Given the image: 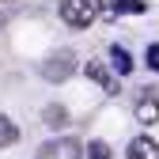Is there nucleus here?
Listing matches in <instances>:
<instances>
[{
  "mask_svg": "<svg viewBox=\"0 0 159 159\" xmlns=\"http://www.w3.org/2000/svg\"><path fill=\"white\" fill-rule=\"evenodd\" d=\"M72 72H76V57H72V49H53L46 61H42V76L49 80V84H65Z\"/></svg>",
  "mask_w": 159,
  "mask_h": 159,
  "instance_id": "nucleus-1",
  "label": "nucleus"
},
{
  "mask_svg": "<svg viewBox=\"0 0 159 159\" xmlns=\"http://www.w3.org/2000/svg\"><path fill=\"white\" fill-rule=\"evenodd\" d=\"M61 19L72 30H87L95 23V0H61Z\"/></svg>",
  "mask_w": 159,
  "mask_h": 159,
  "instance_id": "nucleus-2",
  "label": "nucleus"
},
{
  "mask_svg": "<svg viewBox=\"0 0 159 159\" xmlns=\"http://www.w3.org/2000/svg\"><path fill=\"white\" fill-rule=\"evenodd\" d=\"M80 155H84V148H80L72 136H57V140L38 148V159H80Z\"/></svg>",
  "mask_w": 159,
  "mask_h": 159,
  "instance_id": "nucleus-3",
  "label": "nucleus"
},
{
  "mask_svg": "<svg viewBox=\"0 0 159 159\" xmlns=\"http://www.w3.org/2000/svg\"><path fill=\"white\" fill-rule=\"evenodd\" d=\"M136 121L140 125H155L159 121V98L155 95H144L140 102H136Z\"/></svg>",
  "mask_w": 159,
  "mask_h": 159,
  "instance_id": "nucleus-4",
  "label": "nucleus"
},
{
  "mask_svg": "<svg viewBox=\"0 0 159 159\" xmlns=\"http://www.w3.org/2000/svg\"><path fill=\"white\" fill-rule=\"evenodd\" d=\"M87 76L95 80V84H102V87H106L110 95H117V80L110 76V68H106L102 61H87Z\"/></svg>",
  "mask_w": 159,
  "mask_h": 159,
  "instance_id": "nucleus-5",
  "label": "nucleus"
},
{
  "mask_svg": "<svg viewBox=\"0 0 159 159\" xmlns=\"http://www.w3.org/2000/svg\"><path fill=\"white\" fill-rule=\"evenodd\" d=\"M129 159H159V144L152 136H136L129 144Z\"/></svg>",
  "mask_w": 159,
  "mask_h": 159,
  "instance_id": "nucleus-6",
  "label": "nucleus"
},
{
  "mask_svg": "<svg viewBox=\"0 0 159 159\" xmlns=\"http://www.w3.org/2000/svg\"><path fill=\"white\" fill-rule=\"evenodd\" d=\"M15 140H19V125L11 121L8 114H0V148H11Z\"/></svg>",
  "mask_w": 159,
  "mask_h": 159,
  "instance_id": "nucleus-7",
  "label": "nucleus"
},
{
  "mask_svg": "<svg viewBox=\"0 0 159 159\" xmlns=\"http://www.w3.org/2000/svg\"><path fill=\"white\" fill-rule=\"evenodd\" d=\"M65 117H68V110H65L61 102H49V106L42 110V121H46L49 129H61V125H65Z\"/></svg>",
  "mask_w": 159,
  "mask_h": 159,
  "instance_id": "nucleus-8",
  "label": "nucleus"
},
{
  "mask_svg": "<svg viewBox=\"0 0 159 159\" xmlns=\"http://www.w3.org/2000/svg\"><path fill=\"white\" fill-rule=\"evenodd\" d=\"M110 61H114L117 72H133V57H129V49H121V46H110Z\"/></svg>",
  "mask_w": 159,
  "mask_h": 159,
  "instance_id": "nucleus-9",
  "label": "nucleus"
},
{
  "mask_svg": "<svg viewBox=\"0 0 159 159\" xmlns=\"http://www.w3.org/2000/svg\"><path fill=\"white\" fill-rule=\"evenodd\" d=\"M148 8V0H114V11H121V15H140Z\"/></svg>",
  "mask_w": 159,
  "mask_h": 159,
  "instance_id": "nucleus-10",
  "label": "nucleus"
},
{
  "mask_svg": "<svg viewBox=\"0 0 159 159\" xmlns=\"http://www.w3.org/2000/svg\"><path fill=\"white\" fill-rule=\"evenodd\" d=\"M87 159H110V144L106 140H91L87 144Z\"/></svg>",
  "mask_w": 159,
  "mask_h": 159,
  "instance_id": "nucleus-11",
  "label": "nucleus"
},
{
  "mask_svg": "<svg viewBox=\"0 0 159 159\" xmlns=\"http://www.w3.org/2000/svg\"><path fill=\"white\" fill-rule=\"evenodd\" d=\"M148 68H155V72H159V42H152V46H148Z\"/></svg>",
  "mask_w": 159,
  "mask_h": 159,
  "instance_id": "nucleus-12",
  "label": "nucleus"
},
{
  "mask_svg": "<svg viewBox=\"0 0 159 159\" xmlns=\"http://www.w3.org/2000/svg\"><path fill=\"white\" fill-rule=\"evenodd\" d=\"M102 4H114V0H102Z\"/></svg>",
  "mask_w": 159,
  "mask_h": 159,
  "instance_id": "nucleus-13",
  "label": "nucleus"
}]
</instances>
